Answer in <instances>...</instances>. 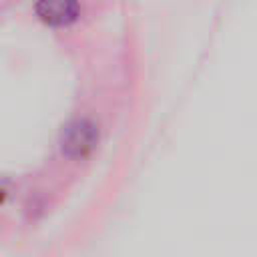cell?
<instances>
[{
  "instance_id": "obj_1",
  "label": "cell",
  "mask_w": 257,
  "mask_h": 257,
  "mask_svg": "<svg viewBox=\"0 0 257 257\" xmlns=\"http://www.w3.org/2000/svg\"><path fill=\"white\" fill-rule=\"evenodd\" d=\"M104 137V122L94 108L72 112L60 126L54 143V155L66 169L88 165L98 153Z\"/></svg>"
},
{
  "instance_id": "obj_2",
  "label": "cell",
  "mask_w": 257,
  "mask_h": 257,
  "mask_svg": "<svg viewBox=\"0 0 257 257\" xmlns=\"http://www.w3.org/2000/svg\"><path fill=\"white\" fill-rule=\"evenodd\" d=\"M32 10L34 18L52 30H70L90 16V6L82 2H38Z\"/></svg>"
},
{
  "instance_id": "obj_3",
  "label": "cell",
  "mask_w": 257,
  "mask_h": 257,
  "mask_svg": "<svg viewBox=\"0 0 257 257\" xmlns=\"http://www.w3.org/2000/svg\"><path fill=\"white\" fill-rule=\"evenodd\" d=\"M14 197H16V193H14L12 185L8 181H0V211H4Z\"/></svg>"
}]
</instances>
